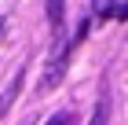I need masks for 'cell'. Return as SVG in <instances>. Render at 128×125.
I'll return each mask as SVG.
<instances>
[{
    "mask_svg": "<svg viewBox=\"0 0 128 125\" xmlns=\"http://www.w3.org/2000/svg\"><path fill=\"white\" fill-rule=\"evenodd\" d=\"M11 96H15V88H11L8 96H0V114H4V110H8V99H11Z\"/></svg>",
    "mask_w": 128,
    "mask_h": 125,
    "instance_id": "obj_5",
    "label": "cell"
},
{
    "mask_svg": "<svg viewBox=\"0 0 128 125\" xmlns=\"http://www.w3.org/2000/svg\"><path fill=\"white\" fill-rule=\"evenodd\" d=\"M117 4H128V0H92V11H95L99 19H110V11L117 8Z\"/></svg>",
    "mask_w": 128,
    "mask_h": 125,
    "instance_id": "obj_2",
    "label": "cell"
},
{
    "mask_svg": "<svg viewBox=\"0 0 128 125\" xmlns=\"http://www.w3.org/2000/svg\"><path fill=\"white\" fill-rule=\"evenodd\" d=\"M62 19H66V0H48V22H51V29H62Z\"/></svg>",
    "mask_w": 128,
    "mask_h": 125,
    "instance_id": "obj_1",
    "label": "cell"
},
{
    "mask_svg": "<svg viewBox=\"0 0 128 125\" xmlns=\"http://www.w3.org/2000/svg\"><path fill=\"white\" fill-rule=\"evenodd\" d=\"M0 33H4V19H0Z\"/></svg>",
    "mask_w": 128,
    "mask_h": 125,
    "instance_id": "obj_6",
    "label": "cell"
},
{
    "mask_svg": "<svg viewBox=\"0 0 128 125\" xmlns=\"http://www.w3.org/2000/svg\"><path fill=\"white\" fill-rule=\"evenodd\" d=\"M48 125H73V110H59V114L51 118Z\"/></svg>",
    "mask_w": 128,
    "mask_h": 125,
    "instance_id": "obj_4",
    "label": "cell"
},
{
    "mask_svg": "<svg viewBox=\"0 0 128 125\" xmlns=\"http://www.w3.org/2000/svg\"><path fill=\"white\" fill-rule=\"evenodd\" d=\"M106 118H110V103H106V99H99V107H95V114H92L88 125H106Z\"/></svg>",
    "mask_w": 128,
    "mask_h": 125,
    "instance_id": "obj_3",
    "label": "cell"
}]
</instances>
